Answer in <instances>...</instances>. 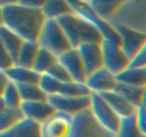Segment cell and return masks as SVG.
Returning a JSON list of instances; mask_svg holds the SVG:
<instances>
[{"label":"cell","instance_id":"obj_1","mask_svg":"<svg viewBox=\"0 0 146 137\" xmlns=\"http://www.w3.org/2000/svg\"><path fill=\"white\" fill-rule=\"evenodd\" d=\"M45 20L40 9L31 8L18 3L1 7V24L21 39L36 41Z\"/></svg>","mask_w":146,"mask_h":137},{"label":"cell","instance_id":"obj_2","mask_svg":"<svg viewBox=\"0 0 146 137\" xmlns=\"http://www.w3.org/2000/svg\"><path fill=\"white\" fill-rule=\"evenodd\" d=\"M62 29L70 46L76 48L85 42H101L102 34L94 24L74 13L55 19Z\"/></svg>","mask_w":146,"mask_h":137},{"label":"cell","instance_id":"obj_3","mask_svg":"<svg viewBox=\"0 0 146 137\" xmlns=\"http://www.w3.org/2000/svg\"><path fill=\"white\" fill-rule=\"evenodd\" d=\"M146 34L145 0H127L106 21Z\"/></svg>","mask_w":146,"mask_h":137},{"label":"cell","instance_id":"obj_4","mask_svg":"<svg viewBox=\"0 0 146 137\" xmlns=\"http://www.w3.org/2000/svg\"><path fill=\"white\" fill-rule=\"evenodd\" d=\"M36 41L40 47L56 57L71 47L55 19H45Z\"/></svg>","mask_w":146,"mask_h":137},{"label":"cell","instance_id":"obj_5","mask_svg":"<svg viewBox=\"0 0 146 137\" xmlns=\"http://www.w3.org/2000/svg\"><path fill=\"white\" fill-rule=\"evenodd\" d=\"M73 122L74 128L70 137H115V134L98 124L89 108L73 116Z\"/></svg>","mask_w":146,"mask_h":137},{"label":"cell","instance_id":"obj_6","mask_svg":"<svg viewBox=\"0 0 146 137\" xmlns=\"http://www.w3.org/2000/svg\"><path fill=\"white\" fill-rule=\"evenodd\" d=\"M89 108L95 119L104 128L115 134L119 127L121 117L111 108L98 93L91 92Z\"/></svg>","mask_w":146,"mask_h":137},{"label":"cell","instance_id":"obj_7","mask_svg":"<svg viewBox=\"0 0 146 137\" xmlns=\"http://www.w3.org/2000/svg\"><path fill=\"white\" fill-rule=\"evenodd\" d=\"M73 128V116L55 110L40 124L41 137H70Z\"/></svg>","mask_w":146,"mask_h":137},{"label":"cell","instance_id":"obj_8","mask_svg":"<svg viewBox=\"0 0 146 137\" xmlns=\"http://www.w3.org/2000/svg\"><path fill=\"white\" fill-rule=\"evenodd\" d=\"M100 47L102 67L115 75L128 67L129 59L121 49L119 43L103 38L100 42Z\"/></svg>","mask_w":146,"mask_h":137},{"label":"cell","instance_id":"obj_9","mask_svg":"<svg viewBox=\"0 0 146 137\" xmlns=\"http://www.w3.org/2000/svg\"><path fill=\"white\" fill-rule=\"evenodd\" d=\"M90 94L78 96L54 94L47 95L46 100L55 110L74 116L89 108L91 103Z\"/></svg>","mask_w":146,"mask_h":137},{"label":"cell","instance_id":"obj_10","mask_svg":"<svg viewBox=\"0 0 146 137\" xmlns=\"http://www.w3.org/2000/svg\"><path fill=\"white\" fill-rule=\"evenodd\" d=\"M119 38L120 47L127 56L131 58L138 50L146 45V34L118 24H109Z\"/></svg>","mask_w":146,"mask_h":137},{"label":"cell","instance_id":"obj_11","mask_svg":"<svg viewBox=\"0 0 146 137\" xmlns=\"http://www.w3.org/2000/svg\"><path fill=\"white\" fill-rule=\"evenodd\" d=\"M117 81L115 74L104 67L87 74L84 84L90 92L103 93L114 89Z\"/></svg>","mask_w":146,"mask_h":137},{"label":"cell","instance_id":"obj_12","mask_svg":"<svg viewBox=\"0 0 146 137\" xmlns=\"http://www.w3.org/2000/svg\"><path fill=\"white\" fill-rule=\"evenodd\" d=\"M56 57L57 61L64 67L71 80L84 83L86 74L78 51L75 48L71 47Z\"/></svg>","mask_w":146,"mask_h":137},{"label":"cell","instance_id":"obj_13","mask_svg":"<svg viewBox=\"0 0 146 137\" xmlns=\"http://www.w3.org/2000/svg\"><path fill=\"white\" fill-rule=\"evenodd\" d=\"M75 49L78 51L86 75L102 67L100 42L82 43Z\"/></svg>","mask_w":146,"mask_h":137},{"label":"cell","instance_id":"obj_14","mask_svg":"<svg viewBox=\"0 0 146 137\" xmlns=\"http://www.w3.org/2000/svg\"><path fill=\"white\" fill-rule=\"evenodd\" d=\"M19 108L24 117L34 120L39 124L55 111L46 99L21 101Z\"/></svg>","mask_w":146,"mask_h":137},{"label":"cell","instance_id":"obj_15","mask_svg":"<svg viewBox=\"0 0 146 137\" xmlns=\"http://www.w3.org/2000/svg\"><path fill=\"white\" fill-rule=\"evenodd\" d=\"M99 94L121 118L132 116L135 113L136 106L133 105L114 90L100 93Z\"/></svg>","mask_w":146,"mask_h":137},{"label":"cell","instance_id":"obj_16","mask_svg":"<svg viewBox=\"0 0 146 137\" xmlns=\"http://www.w3.org/2000/svg\"><path fill=\"white\" fill-rule=\"evenodd\" d=\"M113 90L135 106L145 105L146 86L129 85L117 81Z\"/></svg>","mask_w":146,"mask_h":137},{"label":"cell","instance_id":"obj_17","mask_svg":"<svg viewBox=\"0 0 146 137\" xmlns=\"http://www.w3.org/2000/svg\"><path fill=\"white\" fill-rule=\"evenodd\" d=\"M10 81L16 84H38L40 74L33 68L14 64L5 71Z\"/></svg>","mask_w":146,"mask_h":137},{"label":"cell","instance_id":"obj_18","mask_svg":"<svg viewBox=\"0 0 146 137\" xmlns=\"http://www.w3.org/2000/svg\"><path fill=\"white\" fill-rule=\"evenodd\" d=\"M115 76L118 82L129 85L146 86V67L133 68L127 67Z\"/></svg>","mask_w":146,"mask_h":137},{"label":"cell","instance_id":"obj_19","mask_svg":"<svg viewBox=\"0 0 146 137\" xmlns=\"http://www.w3.org/2000/svg\"><path fill=\"white\" fill-rule=\"evenodd\" d=\"M39 46L36 41L24 40L21 44L14 64L27 68H31Z\"/></svg>","mask_w":146,"mask_h":137},{"label":"cell","instance_id":"obj_20","mask_svg":"<svg viewBox=\"0 0 146 137\" xmlns=\"http://www.w3.org/2000/svg\"><path fill=\"white\" fill-rule=\"evenodd\" d=\"M125 1L127 0H89L88 3L96 14L106 21Z\"/></svg>","mask_w":146,"mask_h":137},{"label":"cell","instance_id":"obj_21","mask_svg":"<svg viewBox=\"0 0 146 137\" xmlns=\"http://www.w3.org/2000/svg\"><path fill=\"white\" fill-rule=\"evenodd\" d=\"M40 9L45 19H56L73 12L66 0H46Z\"/></svg>","mask_w":146,"mask_h":137},{"label":"cell","instance_id":"obj_22","mask_svg":"<svg viewBox=\"0 0 146 137\" xmlns=\"http://www.w3.org/2000/svg\"><path fill=\"white\" fill-rule=\"evenodd\" d=\"M0 40L12 57L14 61H15L24 40L1 24H0Z\"/></svg>","mask_w":146,"mask_h":137},{"label":"cell","instance_id":"obj_23","mask_svg":"<svg viewBox=\"0 0 146 137\" xmlns=\"http://www.w3.org/2000/svg\"><path fill=\"white\" fill-rule=\"evenodd\" d=\"M14 137H41L40 124L24 117L13 126Z\"/></svg>","mask_w":146,"mask_h":137},{"label":"cell","instance_id":"obj_24","mask_svg":"<svg viewBox=\"0 0 146 137\" xmlns=\"http://www.w3.org/2000/svg\"><path fill=\"white\" fill-rule=\"evenodd\" d=\"M56 61V56L48 51V50L39 47L31 68H33L38 74H44Z\"/></svg>","mask_w":146,"mask_h":137},{"label":"cell","instance_id":"obj_25","mask_svg":"<svg viewBox=\"0 0 146 137\" xmlns=\"http://www.w3.org/2000/svg\"><path fill=\"white\" fill-rule=\"evenodd\" d=\"M115 137H146V134L138 128L133 114L129 116L121 117Z\"/></svg>","mask_w":146,"mask_h":137},{"label":"cell","instance_id":"obj_26","mask_svg":"<svg viewBox=\"0 0 146 137\" xmlns=\"http://www.w3.org/2000/svg\"><path fill=\"white\" fill-rule=\"evenodd\" d=\"M24 117L19 107L6 106L0 111V131L14 126Z\"/></svg>","mask_w":146,"mask_h":137},{"label":"cell","instance_id":"obj_27","mask_svg":"<svg viewBox=\"0 0 146 137\" xmlns=\"http://www.w3.org/2000/svg\"><path fill=\"white\" fill-rule=\"evenodd\" d=\"M21 101L46 99V94L41 91L38 84H16Z\"/></svg>","mask_w":146,"mask_h":137},{"label":"cell","instance_id":"obj_28","mask_svg":"<svg viewBox=\"0 0 146 137\" xmlns=\"http://www.w3.org/2000/svg\"><path fill=\"white\" fill-rule=\"evenodd\" d=\"M5 103L6 106L9 107H19L21 99L19 93L18 88L15 83L9 81L1 96Z\"/></svg>","mask_w":146,"mask_h":137},{"label":"cell","instance_id":"obj_29","mask_svg":"<svg viewBox=\"0 0 146 137\" xmlns=\"http://www.w3.org/2000/svg\"><path fill=\"white\" fill-rule=\"evenodd\" d=\"M61 82V81L53 78L46 73H44L40 74L38 85L41 91L46 94V96H47L57 94L58 92Z\"/></svg>","mask_w":146,"mask_h":137},{"label":"cell","instance_id":"obj_30","mask_svg":"<svg viewBox=\"0 0 146 137\" xmlns=\"http://www.w3.org/2000/svg\"><path fill=\"white\" fill-rule=\"evenodd\" d=\"M45 73L58 81H66L71 80L69 76L68 75L64 67L57 61Z\"/></svg>","mask_w":146,"mask_h":137},{"label":"cell","instance_id":"obj_31","mask_svg":"<svg viewBox=\"0 0 146 137\" xmlns=\"http://www.w3.org/2000/svg\"><path fill=\"white\" fill-rule=\"evenodd\" d=\"M128 67L133 68L146 67V45L143 46L130 59Z\"/></svg>","mask_w":146,"mask_h":137},{"label":"cell","instance_id":"obj_32","mask_svg":"<svg viewBox=\"0 0 146 137\" xmlns=\"http://www.w3.org/2000/svg\"><path fill=\"white\" fill-rule=\"evenodd\" d=\"M134 117H135V124H136L138 128L143 134H146L145 105L141 104V105L136 106L135 113H134Z\"/></svg>","mask_w":146,"mask_h":137},{"label":"cell","instance_id":"obj_33","mask_svg":"<svg viewBox=\"0 0 146 137\" xmlns=\"http://www.w3.org/2000/svg\"><path fill=\"white\" fill-rule=\"evenodd\" d=\"M14 64L12 57L0 40V70L6 71Z\"/></svg>","mask_w":146,"mask_h":137},{"label":"cell","instance_id":"obj_34","mask_svg":"<svg viewBox=\"0 0 146 137\" xmlns=\"http://www.w3.org/2000/svg\"><path fill=\"white\" fill-rule=\"evenodd\" d=\"M46 0H17V2L21 5L31 8L41 9Z\"/></svg>","mask_w":146,"mask_h":137},{"label":"cell","instance_id":"obj_35","mask_svg":"<svg viewBox=\"0 0 146 137\" xmlns=\"http://www.w3.org/2000/svg\"><path fill=\"white\" fill-rule=\"evenodd\" d=\"M9 81V78L7 76L5 71L0 70V96L2 94V92L4 91V88L7 86Z\"/></svg>","mask_w":146,"mask_h":137},{"label":"cell","instance_id":"obj_36","mask_svg":"<svg viewBox=\"0 0 146 137\" xmlns=\"http://www.w3.org/2000/svg\"><path fill=\"white\" fill-rule=\"evenodd\" d=\"M0 137H14L13 126L0 131Z\"/></svg>","mask_w":146,"mask_h":137},{"label":"cell","instance_id":"obj_37","mask_svg":"<svg viewBox=\"0 0 146 137\" xmlns=\"http://www.w3.org/2000/svg\"><path fill=\"white\" fill-rule=\"evenodd\" d=\"M17 0H0V7L6 5V4H11V3H16Z\"/></svg>","mask_w":146,"mask_h":137},{"label":"cell","instance_id":"obj_38","mask_svg":"<svg viewBox=\"0 0 146 137\" xmlns=\"http://www.w3.org/2000/svg\"><path fill=\"white\" fill-rule=\"evenodd\" d=\"M6 106H6L5 103H4V100H3L2 97L0 96V111H2Z\"/></svg>","mask_w":146,"mask_h":137},{"label":"cell","instance_id":"obj_39","mask_svg":"<svg viewBox=\"0 0 146 137\" xmlns=\"http://www.w3.org/2000/svg\"><path fill=\"white\" fill-rule=\"evenodd\" d=\"M0 19H1V7H0Z\"/></svg>","mask_w":146,"mask_h":137},{"label":"cell","instance_id":"obj_40","mask_svg":"<svg viewBox=\"0 0 146 137\" xmlns=\"http://www.w3.org/2000/svg\"><path fill=\"white\" fill-rule=\"evenodd\" d=\"M83 1H87V2H88V1H89V0H83Z\"/></svg>","mask_w":146,"mask_h":137}]
</instances>
